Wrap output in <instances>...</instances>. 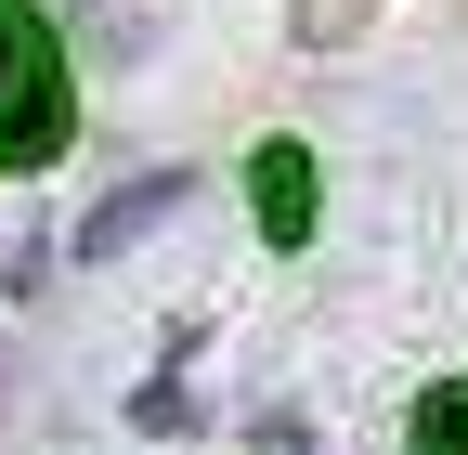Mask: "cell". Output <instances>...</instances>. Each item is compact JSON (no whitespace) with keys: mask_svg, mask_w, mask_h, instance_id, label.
<instances>
[{"mask_svg":"<svg viewBox=\"0 0 468 455\" xmlns=\"http://www.w3.org/2000/svg\"><path fill=\"white\" fill-rule=\"evenodd\" d=\"M66 156V66H52V39H0V169H52Z\"/></svg>","mask_w":468,"mask_h":455,"instance_id":"cell-1","label":"cell"},{"mask_svg":"<svg viewBox=\"0 0 468 455\" xmlns=\"http://www.w3.org/2000/svg\"><path fill=\"white\" fill-rule=\"evenodd\" d=\"M248 208H261L273 248H300V235H313V143H261V156H248Z\"/></svg>","mask_w":468,"mask_h":455,"instance_id":"cell-2","label":"cell"},{"mask_svg":"<svg viewBox=\"0 0 468 455\" xmlns=\"http://www.w3.org/2000/svg\"><path fill=\"white\" fill-rule=\"evenodd\" d=\"M183 196H196V183H183V169H156V183H131V196H104V208L79 221V248H91V260H117V248H131V235H156V221H169V208H183Z\"/></svg>","mask_w":468,"mask_h":455,"instance_id":"cell-3","label":"cell"},{"mask_svg":"<svg viewBox=\"0 0 468 455\" xmlns=\"http://www.w3.org/2000/svg\"><path fill=\"white\" fill-rule=\"evenodd\" d=\"M417 455H468V377H442L417 404Z\"/></svg>","mask_w":468,"mask_h":455,"instance_id":"cell-4","label":"cell"},{"mask_svg":"<svg viewBox=\"0 0 468 455\" xmlns=\"http://www.w3.org/2000/svg\"><path fill=\"white\" fill-rule=\"evenodd\" d=\"M0 39H14V26H0Z\"/></svg>","mask_w":468,"mask_h":455,"instance_id":"cell-5","label":"cell"}]
</instances>
